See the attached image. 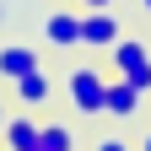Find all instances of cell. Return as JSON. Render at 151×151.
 I'll list each match as a JSON object with an SVG mask.
<instances>
[{
  "label": "cell",
  "mask_w": 151,
  "mask_h": 151,
  "mask_svg": "<svg viewBox=\"0 0 151 151\" xmlns=\"http://www.w3.org/2000/svg\"><path fill=\"white\" fill-rule=\"evenodd\" d=\"M0 124H6V103H0Z\"/></svg>",
  "instance_id": "cell-14"
},
{
  "label": "cell",
  "mask_w": 151,
  "mask_h": 151,
  "mask_svg": "<svg viewBox=\"0 0 151 151\" xmlns=\"http://www.w3.org/2000/svg\"><path fill=\"white\" fill-rule=\"evenodd\" d=\"M108 65H113V76H124V81H135L140 92H151V43L146 38H119V43L108 49Z\"/></svg>",
  "instance_id": "cell-2"
},
{
  "label": "cell",
  "mask_w": 151,
  "mask_h": 151,
  "mask_svg": "<svg viewBox=\"0 0 151 151\" xmlns=\"http://www.w3.org/2000/svg\"><path fill=\"white\" fill-rule=\"evenodd\" d=\"M38 151H76V129L60 119H38Z\"/></svg>",
  "instance_id": "cell-9"
},
{
  "label": "cell",
  "mask_w": 151,
  "mask_h": 151,
  "mask_svg": "<svg viewBox=\"0 0 151 151\" xmlns=\"http://www.w3.org/2000/svg\"><path fill=\"white\" fill-rule=\"evenodd\" d=\"M140 11H146V16H151V0H140Z\"/></svg>",
  "instance_id": "cell-13"
},
{
  "label": "cell",
  "mask_w": 151,
  "mask_h": 151,
  "mask_svg": "<svg viewBox=\"0 0 151 151\" xmlns=\"http://www.w3.org/2000/svg\"><path fill=\"white\" fill-rule=\"evenodd\" d=\"M27 70H43L38 65V49L22 43V38H6V43H0V81H16V76H27Z\"/></svg>",
  "instance_id": "cell-4"
},
{
  "label": "cell",
  "mask_w": 151,
  "mask_h": 151,
  "mask_svg": "<svg viewBox=\"0 0 151 151\" xmlns=\"http://www.w3.org/2000/svg\"><path fill=\"white\" fill-rule=\"evenodd\" d=\"M16 103H22V108H43L49 97H54V81H49V76L43 70H27V76H16Z\"/></svg>",
  "instance_id": "cell-8"
},
{
  "label": "cell",
  "mask_w": 151,
  "mask_h": 151,
  "mask_svg": "<svg viewBox=\"0 0 151 151\" xmlns=\"http://www.w3.org/2000/svg\"><path fill=\"white\" fill-rule=\"evenodd\" d=\"M81 6H86V11H108L113 0H81Z\"/></svg>",
  "instance_id": "cell-11"
},
{
  "label": "cell",
  "mask_w": 151,
  "mask_h": 151,
  "mask_svg": "<svg viewBox=\"0 0 151 151\" xmlns=\"http://www.w3.org/2000/svg\"><path fill=\"white\" fill-rule=\"evenodd\" d=\"M140 97H146V92H140L135 81L113 76V81H108V103H103V113H108V119H135V113H140Z\"/></svg>",
  "instance_id": "cell-5"
},
{
  "label": "cell",
  "mask_w": 151,
  "mask_h": 151,
  "mask_svg": "<svg viewBox=\"0 0 151 151\" xmlns=\"http://www.w3.org/2000/svg\"><path fill=\"white\" fill-rule=\"evenodd\" d=\"M43 38L54 49H81V11H49L43 16Z\"/></svg>",
  "instance_id": "cell-6"
},
{
  "label": "cell",
  "mask_w": 151,
  "mask_h": 151,
  "mask_svg": "<svg viewBox=\"0 0 151 151\" xmlns=\"http://www.w3.org/2000/svg\"><path fill=\"white\" fill-rule=\"evenodd\" d=\"M97 151H129V146H124L119 135H108V140H97Z\"/></svg>",
  "instance_id": "cell-10"
},
{
  "label": "cell",
  "mask_w": 151,
  "mask_h": 151,
  "mask_svg": "<svg viewBox=\"0 0 151 151\" xmlns=\"http://www.w3.org/2000/svg\"><path fill=\"white\" fill-rule=\"evenodd\" d=\"M140 151H151V129H146V140H140Z\"/></svg>",
  "instance_id": "cell-12"
},
{
  "label": "cell",
  "mask_w": 151,
  "mask_h": 151,
  "mask_svg": "<svg viewBox=\"0 0 151 151\" xmlns=\"http://www.w3.org/2000/svg\"><path fill=\"white\" fill-rule=\"evenodd\" d=\"M0 146H6V151H38V119H32V113H6Z\"/></svg>",
  "instance_id": "cell-7"
},
{
  "label": "cell",
  "mask_w": 151,
  "mask_h": 151,
  "mask_svg": "<svg viewBox=\"0 0 151 151\" xmlns=\"http://www.w3.org/2000/svg\"><path fill=\"white\" fill-rule=\"evenodd\" d=\"M65 97H70V108L76 113H103V103H108V76L97 70V65H76L70 76H65Z\"/></svg>",
  "instance_id": "cell-1"
},
{
  "label": "cell",
  "mask_w": 151,
  "mask_h": 151,
  "mask_svg": "<svg viewBox=\"0 0 151 151\" xmlns=\"http://www.w3.org/2000/svg\"><path fill=\"white\" fill-rule=\"evenodd\" d=\"M119 38H124V27L113 16V6L108 11H81V49H113Z\"/></svg>",
  "instance_id": "cell-3"
},
{
  "label": "cell",
  "mask_w": 151,
  "mask_h": 151,
  "mask_svg": "<svg viewBox=\"0 0 151 151\" xmlns=\"http://www.w3.org/2000/svg\"><path fill=\"white\" fill-rule=\"evenodd\" d=\"M0 151H6V146H0Z\"/></svg>",
  "instance_id": "cell-15"
}]
</instances>
